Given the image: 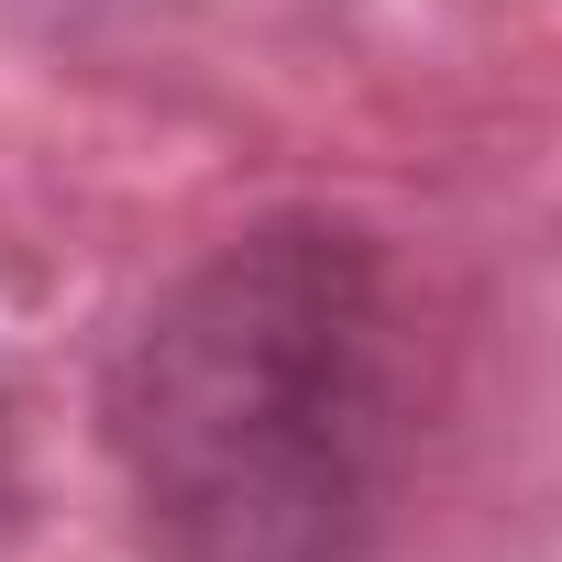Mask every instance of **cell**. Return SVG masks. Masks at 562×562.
I'll return each mask as SVG.
<instances>
[{"mask_svg":"<svg viewBox=\"0 0 562 562\" xmlns=\"http://www.w3.org/2000/svg\"><path fill=\"white\" fill-rule=\"evenodd\" d=\"M100 408L166 562H375L408 463L386 254L342 221L221 243L133 321Z\"/></svg>","mask_w":562,"mask_h":562,"instance_id":"cell-1","label":"cell"},{"mask_svg":"<svg viewBox=\"0 0 562 562\" xmlns=\"http://www.w3.org/2000/svg\"><path fill=\"white\" fill-rule=\"evenodd\" d=\"M23 496V419H12V386H0V518Z\"/></svg>","mask_w":562,"mask_h":562,"instance_id":"cell-2","label":"cell"}]
</instances>
